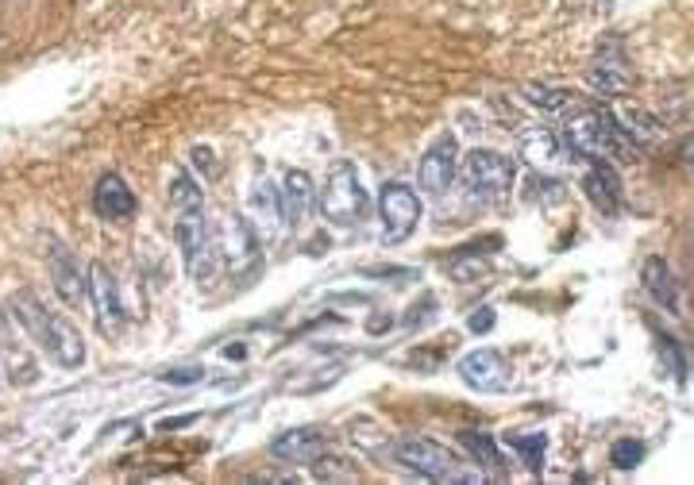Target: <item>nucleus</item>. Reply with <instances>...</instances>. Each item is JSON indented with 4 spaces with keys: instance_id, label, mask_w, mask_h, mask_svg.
<instances>
[{
    "instance_id": "obj_1",
    "label": "nucleus",
    "mask_w": 694,
    "mask_h": 485,
    "mask_svg": "<svg viewBox=\"0 0 694 485\" xmlns=\"http://www.w3.org/2000/svg\"><path fill=\"white\" fill-rule=\"evenodd\" d=\"M12 312H16V320L28 328V335L54 358L58 366H81V362H85V343H81V331L66 316H58V312L46 308L35 293H16V297H12Z\"/></svg>"
},
{
    "instance_id": "obj_2",
    "label": "nucleus",
    "mask_w": 694,
    "mask_h": 485,
    "mask_svg": "<svg viewBox=\"0 0 694 485\" xmlns=\"http://www.w3.org/2000/svg\"><path fill=\"white\" fill-rule=\"evenodd\" d=\"M393 458L401 462L409 473L424 481H444V485H471V481H482L486 473L463 466V462L451 455L448 447L432 443V439H421V435H405L393 443Z\"/></svg>"
},
{
    "instance_id": "obj_3",
    "label": "nucleus",
    "mask_w": 694,
    "mask_h": 485,
    "mask_svg": "<svg viewBox=\"0 0 694 485\" xmlns=\"http://www.w3.org/2000/svg\"><path fill=\"white\" fill-rule=\"evenodd\" d=\"M459 189L467 201L479 204H497L505 201L509 185H513V162L494 150H471L467 158H459Z\"/></svg>"
},
{
    "instance_id": "obj_4",
    "label": "nucleus",
    "mask_w": 694,
    "mask_h": 485,
    "mask_svg": "<svg viewBox=\"0 0 694 485\" xmlns=\"http://www.w3.org/2000/svg\"><path fill=\"white\" fill-rule=\"evenodd\" d=\"M320 216L332 227H355L367 216V189L351 162H335L320 193Z\"/></svg>"
},
{
    "instance_id": "obj_5",
    "label": "nucleus",
    "mask_w": 694,
    "mask_h": 485,
    "mask_svg": "<svg viewBox=\"0 0 694 485\" xmlns=\"http://www.w3.org/2000/svg\"><path fill=\"white\" fill-rule=\"evenodd\" d=\"M174 235H178V247H182V258H185V274H190L193 282L208 285V277H213L216 266H220V250H216L213 227H208L201 208H185V212L178 216Z\"/></svg>"
},
{
    "instance_id": "obj_6",
    "label": "nucleus",
    "mask_w": 694,
    "mask_h": 485,
    "mask_svg": "<svg viewBox=\"0 0 694 485\" xmlns=\"http://www.w3.org/2000/svg\"><path fill=\"white\" fill-rule=\"evenodd\" d=\"M613 131H617V120L609 108H583L567 120L563 143L571 158H606L613 155Z\"/></svg>"
},
{
    "instance_id": "obj_7",
    "label": "nucleus",
    "mask_w": 694,
    "mask_h": 485,
    "mask_svg": "<svg viewBox=\"0 0 694 485\" xmlns=\"http://www.w3.org/2000/svg\"><path fill=\"white\" fill-rule=\"evenodd\" d=\"M378 212H382V239L386 242H405L421 224V196L409 185L390 181L378 193Z\"/></svg>"
},
{
    "instance_id": "obj_8",
    "label": "nucleus",
    "mask_w": 694,
    "mask_h": 485,
    "mask_svg": "<svg viewBox=\"0 0 694 485\" xmlns=\"http://www.w3.org/2000/svg\"><path fill=\"white\" fill-rule=\"evenodd\" d=\"M224 266L236 277L251 274L254 266H259V254H262V242H259V227L251 224L247 216H228L224 224Z\"/></svg>"
},
{
    "instance_id": "obj_9",
    "label": "nucleus",
    "mask_w": 694,
    "mask_h": 485,
    "mask_svg": "<svg viewBox=\"0 0 694 485\" xmlns=\"http://www.w3.org/2000/svg\"><path fill=\"white\" fill-rule=\"evenodd\" d=\"M459 173V147L451 135H440L432 147H428V155L421 158V173H416V181H421L424 193L432 196H444L451 189V181H456Z\"/></svg>"
},
{
    "instance_id": "obj_10",
    "label": "nucleus",
    "mask_w": 694,
    "mask_h": 485,
    "mask_svg": "<svg viewBox=\"0 0 694 485\" xmlns=\"http://www.w3.org/2000/svg\"><path fill=\"white\" fill-rule=\"evenodd\" d=\"M89 293H93V312H97V328L104 335H120L124 305H120V289L112 282V270L104 262L89 266Z\"/></svg>"
},
{
    "instance_id": "obj_11",
    "label": "nucleus",
    "mask_w": 694,
    "mask_h": 485,
    "mask_svg": "<svg viewBox=\"0 0 694 485\" xmlns=\"http://www.w3.org/2000/svg\"><path fill=\"white\" fill-rule=\"evenodd\" d=\"M459 378L479 393H502L509 389V362L497 351H471L459 358Z\"/></svg>"
},
{
    "instance_id": "obj_12",
    "label": "nucleus",
    "mask_w": 694,
    "mask_h": 485,
    "mask_svg": "<svg viewBox=\"0 0 694 485\" xmlns=\"http://www.w3.org/2000/svg\"><path fill=\"white\" fill-rule=\"evenodd\" d=\"M641 282H644V293L656 300L659 308L675 312V316H687V300H682V285L679 277L671 274V266L664 258H648L641 266Z\"/></svg>"
},
{
    "instance_id": "obj_13",
    "label": "nucleus",
    "mask_w": 694,
    "mask_h": 485,
    "mask_svg": "<svg viewBox=\"0 0 694 485\" xmlns=\"http://www.w3.org/2000/svg\"><path fill=\"white\" fill-rule=\"evenodd\" d=\"M520 158H525L532 170H544V173L560 170L563 162H575L571 150L563 143V135L548 131V127H532L529 135H520Z\"/></svg>"
},
{
    "instance_id": "obj_14",
    "label": "nucleus",
    "mask_w": 694,
    "mask_h": 485,
    "mask_svg": "<svg viewBox=\"0 0 694 485\" xmlns=\"http://www.w3.org/2000/svg\"><path fill=\"white\" fill-rule=\"evenodd\" d=\"M586 81L594 85V92H601V97H617V92L625 89H633V66H629V58L617 54V51H606V54H598L594 62L586 66Z\"/></svg>"
},
{
    "instance_id": "obj_15",
    "label": "nucleus",
    "mask_w": 694,
    "mask_h": 485,
    "mask_svg": "<svg viewBox=\"0 0 694 485\" xmlns=\"http://www.w3.org/2000/svg\"><path fill=\"white\" fill-rule=\"evenodd\" d=\"M324 432L320 427H289V432L274 435L270 443V455L282 458V462H297V466H309L317 455H324Z\"/></svg>"
},
{
    "instance_id": "obj_16",
    "label": "nucleus",
    "mask_w": 694,
    "mask_h": 485,
    "mask_svg": "<svg viewBox=\"0 0 694 485\" xmlns=\"http://www.w3.org/2000/svg\"><path fill=\"white\" fill-rule=\"evenodd\" d=\"M278 196H282V231H294L305 216V208L312 201V181L305 170H286L282 185H278Z\"/></svg>"
},
{
    "instance_id": "obj_17",
    "label": "nucleus",
    "mask_w": 694,
    "mask_h": 485,
    "mask_svg": "<svg viewBox=\"0 0 694 485\" xmlns=\"http://www.w3.org/2000/svg\"><path fill=\"white\" fill-rule=\"evenodd\" d=\"M93 204H97V212L104 219H127L135 212V193L127 189V181L120 173H104L97 181V189H93Z\"/></svg>"
},
{
    "instance_id": "obj_18",
    "label": "nucleus",
    "mask_w": 694,
    "mask_h": 485,
    "mask_svg": "<svg viewBox=\"0 0 694 485\" xmlns=\"http://www.w3.org/2000/svg\"><path fill=\"white\" fill-rule=\"evenodd\" d=\"M247 216H251V224L259 231H282V196H278V189L266 178L251 181Z\"/></svg>"
},
{
    "instance_id": "obj_19",
    "label": "nucleus",
    "mask_w": 694,
    "mask_h": 485,
    "mask_svg": "<svg viewBox=\"0 0 694 485\" xmlns=\"http://www.w3.org/2000/svg\"><path fill=\"white\" fill-rule=\"evenodd\" d=\"M583 189H586L590 204H594L598 212L613 216L621 208V178H617V170H613L609 162H594V166H590Z\"/></svg>"
},
{
    "instance_id": "obj_20",
    "label": "nucleus",
    "mask_w": 694,
    "mask_h": 485,
    "mask_svg": "<svg viewBox=\"0 0 694 485\" xmlns=\"http://www.w3.org/2000/svg\"><path fill=\"white\" fill-rule=\"evenodd\" d=\"M51 282H54L58 297H62L69 308H77L81 300H85L89 277H81L74 254H66V250H54V254H51Z\"/></svg>"
},
{
    "instance_id": "obj_21",
    "label": "nucleus",
    "mask_w": 694,
    "mask_h": 485,
    "mask_svg": "<svg viewBox=\"0 0 694 485\" xmlns=\"http://www.w3.org/2000/svg\"><path fill=\"white\" fill-rule=\"evenodd\" d=\"M459 443L471 455L474 466H482L486 478H505V458H502V447H497L494 435H486V432H459Z\"/></svg>"
},
{
    "instance_id": "obj_22",
    "label": "nucleus",
    "mask_w": 694,
    "mask_h": 485,
    "mask_svg": "<svg viewBox=\"0 0 694 485\" xmlns=\"http://www.w3.org/2000/svg\"><path fill=\"white\" fill-rule=\"evenodd\" d=\"M525 100L537 104V108H544V112H552V115H567V120H571L575 112H583V100H578V92H571V89L529 85L525 89Z\"/></svg>"
},
{
    "instance_id": "obj_23",
    "label": "nucleus",
    "mask_w": 694,
    "mask_h": 485,
    "mask_svg": "<svg viewBox=\"0 0 694 485\" xmlns=\"http://www.w3.org/2000/svg\"><path fill=\"white\" fill-rule=\"evenodd\" d=\"M613 115H617V123L625 127V135H633L641 147L656 143V139L664 135V123H659L652 112H644V108H621V112H613Z\"/></svg>"
},
{
    "instance_id": "obj_24",
    "label": "nucleus",
    "mask_w": 694,
    "mask_h": 485,
    "mask_svg": "<svg viewBox=\"0 0 694 485\" xmlns=\"http://www.w3.org/2000/svg\"><path fill=\"white\" fill-rule=\"evenodd\" d=\"M656 351H659V358H664L667 374L675 378L679 386H687V378H690V374H687V351H682V343L659 331V335H656Z\"/></svg>"
},
{
    "instance_id": "obj_25",
    "label": "nucleus",
    "mask_w": 694,
    "mask_h": 485,
    "mask_svg": "<svg viewBox=\"0 0 694 485\" xmlns=\"http://www.w3.org/2000/svg\"><path fill=\"white\" fill-rule=\"evenodd\" d=\"M532 196H537L540 204H560V201H567V185L548 178L544 170H532L529 173V201H532Z\"/></svg>"
},
{
    "instance_id": "obj_26",
    "label": "nucleus",
    "mask_w": 694,
    "mask_h": 485,
    "mask_svg": "<svg viewBox=\"0 0 694 485\" xmlns=\"http://www.w3.org/2000/svg\"><path fill=\"white\" fill-rule=\"evenodd\" d=\"M309 470H312V478H317V481H355L351 462L332 458V455H317L309 462Z\"/></svg>"
},
{
    "instance_id": "obj_27",
    "label": "nucleus",
    "mask_w": 694,
    "mask_h": 485,
    "mask_svg": "<svg viewBox=\"0 0 694 485\" xmlns=\"http://www.w3.org/2000/svg\"><path fill=\"white\" fill-rule=\"evenodd\" d=\"M609 462L617 470H636L644 462V443H641V439H621V443H613Z\"/></svg>"
},
{
    "instance_id": "obj_28",
    "label": "nucleus",
    "mask_w": 694,
    "mask_h": 485,
    "mask_svg": "<svg viewBox=\"0 0 694 485\" xmlns=\"http://www.w3.org/2000/svg\"><path fill=\"white\" fill-rule=\"evenodd\" d=\"M170 201L178 204V212H185V208H201V189H197V181L190 178V173H178V178H174Z\"/></svg>"
},
{
    "instance_id": "obj_29",
    "label": "nucleus",
    "mask_w": 694,
    "mask_h": 485,
    "mask_svg": "<svg viewBox=\"0 0 694 485\" xmlns=\"http://www.w3.org/2000/svg\"><path fill=\"white\" fill-rule=\"evenodd\" d=\"M509 443H513L520 455H525V462H529V470H540L544 466V447H548V439H544L540 432L537 435H509Z\"/></svg>"
},
{
    "instance_id": "obj_30",
    "label": "nucleus",
    "mask_w": 694,
    "mask_h": 485,
    "mask_svg": "<svg viewBox=\"0 0 694 485\" xmlns=\"http://www.w3.org/2000/svg\"><path fill=\"white\" fill-rule=\"evenodd\" d=\"M205 370L201 366H178V370H166V374H158L166 386H197L201 381Z\"/></svg>"
},
{
    "instance_id": "obj_31",
    "label": "nucleus",
    "mask_w": 694,
    "mask_h": 485,
    "mask_svg": "<svg viewBox=\"0 0 694 485\" xmlns=\"http://www.w3.org/2000/svg\"><path fill=\"white\" fill-rule=\"evenodd\" d=\"M494 308H479V312H474V316H467V328L474 331V335H486V331H490L494 328Z\"/></svg>"
},
{
    "instance_id": "obj_32",
    "label": "nucleus",
    "mask_w": 694,
    "mask_h": 485,
    "mask_svg": "<svg viewBox=\"0 0 694 485\" xmlns=\"http://www.w3.org/2000/svg\"><path fill=\"white\" fill-rule=\"evenodd\" d=\"M432 308H436V297H421V305L413 308V316H405V328H421V323L432 316Z\"/></svg>"
},
{
    "instance_id": "obj_33",
    "label": "nucleus",
    "mask_w": 694,
    "mask_h": 485,
    "mask_svg": "<svg viewBox=\"0 0 694 485\" xmlns=\"http://www.w3.org/2000/svg\"><path fill=\"white\" fill-rule=\"evenodd\" d=\"M390 323H393L390 316H370V320H367V331H370V335H378V331H386Z\"/></svg>"
},
{
    "instance_id": "obj_34",
    "label": "nucleus",
    "mask_w": 694,
    "mask_h": 485,
    "mask_svg": "<svg viewBox=\"0 0 694 485\" xmlns=\"http://www.w3.org/2000/svg\"><path fill=\"white\" fill-rule=\"evenodd\" d=\"M682 166H687V170L694 173V135L687 139V143H682Z\"/></svg>"
},
{
    "instance_id": "obj_35",
    "label": "nucleus",
    "mask_w": 694,
    "mask_h": 485,
    "mask_svg": "<svg viewBox=\"0 0 694 485\" xmlns=\"http://www.w3.org/2000/svg\"><path fill=\"white\" fill-rule=\"evenodd\" d=\"M193 424V416H178V420H162L158 427H162V432H174V427H190Z\"/></svg>"
},
{
    "instance_id": "obj_36",
    "label": "nucleus",
    "mask_w": 694,
    "mask_h": 485,
    "mask_svg": "<svg viewBox=\"0 0 694 485\" xmlns=\"http://www.w3.org/2000/svg\"><path fill=\"white\" fill-rule=\"evenodd\" d=\"M193 158H197V166H201V170H213V155H208L205 147H197V150H193Z\"/></svg>"
},
{
    "instance_id": "obj_37",
    "label": "nucleus",
    "mask_w": 694,
    "mask_h": 485,
    "mask_svg": "<svg viewBox=\"0 0 694 485\" xmlns=\"http://www.w3.org/2000/svg\"><path fill=\"white\" fill-rule=\"evenodd\" d=\"M12 343V331H8V320H4V312H0V346H8Z\"/></svg>"
},
{
    "instance_id": "obj_38",
    "label": "nucleus",
    "mask_w": 694,
    "mask_h": 485,
    "mask_svg": "<svg viewBox=\"0 0 694 485\" xmlns=\"http://www.w3.org/2000/svg\"><path fill=\"white\" fill-rule=\"evenodd\" d=\"M690 378H694V366H690Z\"/></svg>"
}]
</instances>
